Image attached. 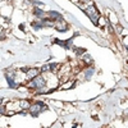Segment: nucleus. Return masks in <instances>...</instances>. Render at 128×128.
<instances>
[{"instance_id":"nucleus-8","label":"nucleus","mask_w":128,"mask_h":128,"mask_svg":"<svg viewBox=\"0 0 128 128\" xmlns=\"http://www.w3.org/2000/svg\"><path fill=\"white\" fill-rule=\"evenodd\" d=\"M49 16H50V18H53V19H60V14L59 13H56V12H50L49 13Z\"/></svg>"},{"instance_id":"nucleus-1","label":"nucleus","mask_w":128,"mask_h":128,"mask_svg":"<svg viewBox=\"0 0 128 128\" xmlns=\"http://www.w3.org/2000/svg\"><path fill=\"white\" fill-rule=\"evenodd\" d=\"M86 13H87V16L90 17V19L94 22V24H97V21H99V13L96 12V9L94 5L88 7L86 9Z\"/></svg>"},{"instance_id":"nucleus-5","label":"nucleus","mask_w":128,"mask_h":128,"mask_svg":"<svg viewBox=\"0 0 128 128\" xmlns=\"http://www.w3.org/2000/svg\"><path fill=\"white\" fill-rule=\"evenodd\" d=\"M39 76V71L37 69H28V72H27V77L28 78H35V77Z\"/></svg>"},{"instance_id":"nucleus-11","label":"nucleus","mask_w":128,"mask_h":128,"mask_svg":"<svg viewBox=\"0 0 128 128\" xmlns=\"http://www.w3.org/2000/svg\"><path fill=\"white\" fill-rule=\"evenodd\" d=\"M35 14L37 16V17H44V16H45V13L41 10V9H35Z\"/></svg>"},{"instance_id":"nucleus-14","label":"nucleus","mask_w":128,"mask_h":128,"mask_svg":"<svg viewBox=\"0 0 128 128\" xmlns=\"http://www.w3.org/2000/svg\"><path fill=\"white\" fill-rule=\"evenodd\" d=\"M0 113H3V114H7V113H5V108H4V106H1V108H0Z\"/></svg>"},{"instance_id":"nucleus-3","label":"nucleus","mask_w":128,"mask_h":128,"mask_svg":"<svg viewBox=\"0 0 128 128\" xmlns=\"http://www.w3.org/2000/svg\"><path fill=\"white\" fill-rule=\"evenodd\" d=\"M41 109H45V106H44V104H42V103H37V104L31 105V106H30L31 113H33L35 115H36L37 113H40V112H41Z\"/></svg>"},{"instance_id":"nucleus-12","label":"nucleus","mask_w":128,"mask_h":128,"mask_svg":"<svg viewBox=\"0 0 128 128\" xmlns=\"http://www.w3.org/2000/svg\"><path fill=\"white\" fill-rule=\"evenodd\" d=\"M83 59H85V63H87V64H91V63H92V59L90 58V55H85Z\"/></svg>"},{"instance_id":"nucleus-10","label":"nucleus","mask_w":128,"mask_h":128,"mask_svg":"<svg viewBox=\"0 0 128 128\" xmlns=\"http://www.w3.org/2000/svg\"><path fill=\"white\" fill-rule=\"evenodd\" d=\"M7 80H8V83H9V86H10V87H13V88H16V87H17V85L14 83L13 78H10V77H9L8 74H7Z\"/></svg>"},{"instance_id":"nucleus-4","label":"nucleus","mask_w":128,"mask_h":128,"mask_svg":"<svg viewBox=\"0 0 128 128\" xmlns=\"http://www.w3.org/2000/svg\"><path fill=\"white\" fill-rule=\"evenodd\" d=\"M58 22H59V23L56 24V28L59 30V31H67V28H68V27H67V24H65V22H64L63 19H62V18H60V19H58Z\"/></svg>"},{"instance_id":"nucleus-7","label":"nucleus","mask_w":128,"mask_h":128,"mask_svg":"<svg viewBox=\"0 0 128 128\" xmlns=\"http://www.w3.org/2000/svg\"><path fill=\"white\" fill-rule=\"evenodd\" d=\"M19 106H21L22 109H30L31 105H30V103L27 101V100H22V101L19 103Z\"/></svg>"},{"instance_id":"nucleus-2","label":"nucleus","mask_w":128,"mask_h":128,"mask_svg":"<svg viewBox=\"0 0 128 128\" xmlns=\"http://www.w3.org/2000/svg\"><path fill=\"white\" fill-rule=\"evenodd\" d=\"M30 87H32V88H42L44 86H45V81H44V78H41V77H35L33 78V81H31L30 82Z\"/></svg>"},{"instance_id":"nucleus-9","label":"nucleus","mask_w":128,"mask_h":128,"mask_svg":"<svg viewBox=\"0 0 128 128\" xmlns=\"http://www.w3.org/2000/svg\"><path fill=\"white\" fill-rule=\"evenodd\" d=\"M92 74H94V69H92V68H88V69H86L85 76H86V78H87V80H90Z\"/></svg>"},{"instance_id":"nucleus-13","label":"nucleus","mask_w":128,"mask_h":128,"mask_svg":"<svg viewBox=\"0 0 128 128\" xmlns=\"http://www.w3.org/2000/svg\"><path fill=\"white\" fill-rule=\"evenodd\" d=\"M76 50H77V54H78V55H81V54H83V53L86 51L85 49H80V48H77Z\"/></svg>"},{"instance_id":"nucleus-6","label":"nucleus","mask_w":128,"mask_h":128,"mask_svg":"<svg viewBox=\"0 0 128 128\" xmlns=\"http://www.w3.org/2000/svg\"><path fill=\"white\" fill-rule=\"evenodd\" d=\"M55 67H56V64H46V65H44L42 68H41V71L42 72H49V71L54 69Z\"/></svg>"}]
</instances>
